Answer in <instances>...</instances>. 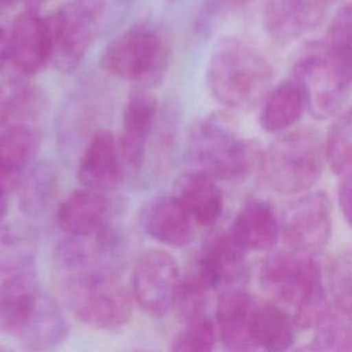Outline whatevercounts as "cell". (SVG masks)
<instances>
[{
  "label": "cell",
  "instance_id": "6da1fadb",
  "mask_svg": "<svg viewBox=\"0 0 352 352\" xmlns=\"http://www.w3.org/2000/svg\"><path fill=\"white\" fill-rule=\"evenodd\" d=\"M260 285L292 316L298 330L314 329L331 307L314 256L296 252L268 254L258 271Z\"/></svg>",
  "mask_w": 352,
  "mask_h": 352
},
{
  "label": "cell",
  "instance_id": "7a4b0ae2",
  "mask_svg": "<svg viewBox=\"0 0 352 352\" xmlns=\"http://www.w3.org/2000/svg\"><path fill=\"white\" fill-rule=\"evenodd\" d=\"M274 69L256 47L238 37L216 43L206 66V85L224 107L248 111L270 91Z\"/></svg>",
  "mask_w": 352,
  "mask_h": 352
},
{
  "label": "cell",
  "instance_id": "3957f363",
  "mask_svg": "<svg viewBox=\"0 0 352 352\" xmlns=\"http://www.w3.org/2000/svg\"><path fill=\"white\" fill-rule=\"evenodd\" d=\"M326 162L324 143L311 128L282 132L261 155L265 183L285 195L301 194L314 187Z\"/></svg>",
  "mask_w": 352,
  "mask_h": 352
},
{
  "label": "cell",
  "instance_id": "277c9868",
  "mask_svg": "<svg viewBox=\"0 0 352 352\" xmlns=\"http://www.w3.org/2000/svg\"><path fill=\"white\" fill-rule=\"evenodd\" d=\"M65 305L82 323L96 329H118L132 316V296L117 275L73 272L55 275Z\"/></svg>",
  "mask_w": 352,
  "mask_h": 352
},
{
  "label": "cell",
  "instance_id": "5b68a950",
  "mask_svg": "<svg viewBox=\"0 0 352 352\" xmlns=\"http://www.w3.org/2000/svg\"><path fill=\"white\" fill-rule=\"evenodd\" d=\"M188 147L198 169L216 180L243 179L253 165L250 144L226 116L210 114L199 120L190 133Z\"/></svg>",
  "mask_w": 352,
  "mask_h": 352
},
{
  "label": "cell",
  "instance_id": "8992f818",
  "mask_svg": "<svg viewBox=\"0 0 352 352\" xmlns=\"http://www.w3.org/2000/svg\"><path fill=\"white\" fill-rule=\"evenodd\" d=\"M290 77L302 89L307 111L316 120L337 116L352 89V81L324 41L309 43L300 51Z\"/></svg>",
  "mask_w": 352,
  "mask_h": 352
},
{
  "label": "cell",
  "instance_id": "52a82bcc",
  "mask_svg": "<svg viewBox=\"0 0 352 352\" xmlns=\"http://www.w3.org/2000/svg\"><path fill=\"white\" fill-rule=\"evenodd\" d=\"M168 50L150 26H133L116 37L100 56L102 67L121 80L144 81L165 66Z\"/></svg>",
  "mask_w": 352,
  "mask_h": 352
},
{
  "label": "cell",
  "instance_id": "ba28073f",
  "mask_svg": "<svg viewBox=\"0 0 352 352\" xmlns=\"http://www.w3.org/2000/svg\"><path fill=\"white\" fill-rule=\"evenodd\" d=\"M282 236L292 252L314 256L333 234V209L323 191H312L289 205L280 219Z\"/></svg>",
  "mask_w": 352,
  "mask_h": 352
},
{
  "label": "cell",
  "instance_id": "9c48e42d",
  "mask_svg": "<svg viewBox=\"0 0 352 352\" xmlns=\"http://www.w3.org/2000/svg\"><path fill=\"white\" fill-rule=\"evenodd\" d=\"M180 280L176 258L165 250L148 249L133 265L132 296L147 314L164 316L175 307Z\"/></svg>",
  "mask_w": 352,
  "mask_h": 352
},
{
  "label": "cell",
  "instance_id": "30bf717a",
  "mask_svg": "<svg viewBox=\"0 0 352 352\" xmlns=\"http://www.w3.org/2000/svg\"><path fill=\"white\" fill-rule=\"evenodd\" d=\"M51 60L58 70L70 73L82 62L94 32V16L81 3L59 7L45 18Z\"/></svg>",
  "mask_w": 352,
  "mask_h": 352
},
{
  "label": "cell",
  "instance_id": "8fae6325",
  "mask_svg": "<svg viewBox=\"0 0 352 352\" xmlns=\"http://www.w3.org/2000/svg\"><path fill=\"white\" fill-rule=\"evenodd\" d=\"M245 254L230 232H216L202 245L194 275L208 290L241 287L249 274Z\"/></svg>",
  "mask_w": 352,
  "mask_h": 352
},
{
  "label": "cell",
  "instance_id": "7c38bea8",
  "mask_svg": "<svg viewBox=\"0 0 352 352\" xmlns=\"http://www.w3.org/2000/svg\"><path fill=\"white\" fill-rule=\"evenodd\" d=\"M51 60L50 34L45 18L34 10L16 16L8 36V63L22 76L41 72Z\"/></svg>",
  "mask_w": 352,
  "mask_h": 352
},
{
  "label": "cell",
  "instance_id": "4fadbf2b",
  "mask_svg": "<svg viewBox=\"0 0 352 352\" xmlns=\"http://www.w3.org/2000/svg\"><path fill=\"white\" fill-rule=\"evenodd\" d=\"M329 0H265L264 28L270 38L287 45L316 29Z\"/></svg>",
  "mask_w": 352,
  "mask_h": 352
},
{
  "label": "cell",
  "instance_id": "5bb4252c",
  "mask_svg": "<svg viewBox=\"0 0 352 352\" xmlns=\"http://www.w3.org/2000/svg\"><path fill=\"white\" fill-rule=\"evenodd\" d=\"M157 111V99L146 91L133 92L126 102L118 147L124 168L133 175L143 166Z\"/></svg>",
  "mask_w": 352,
  "mask_h": 352
},
{
  "label": "cell",
  "instance_id": "9a60e30c",
  "mask_svg": "<svg viewBox=\"0 0 352 352\" xmlns=\"http://www.w3.org/2000/svg\"><path fill=\"white\" fill-rule=\"evenodd\" d=\"M257 301L242 287L220 292L216 304V329L220 341L230 351L253 348V320Z\"/></svg>",
  "mask_w": 352,
  "mask_h": 352
},
{
  "label": "cell",
  "instance_id": "2e32d148",
  "mask_svg": "<svg viewBox=\"0 0 352 352\" xmlns=\"http://www.w3.org/2000/svg\"><path fill=\"white\" fill-rule=\"evenodd\" d=\"M120 147L109 131L98 132L84 148L77 164V179L81 186L98 191L116 188L124 176Z\"/></svg>",
  "mask_w": 352,
  "mask_h": 352
},
{
  "label": "cell",
  "instance_id": "e0dca14e",
  "mask_svg": "<svg viewBox=\"0 0 352 352\" xmlns=\"http://www.w3.org/2000/svg\"><path fill=\"white\" fill-rule=\"evenodd\" d=\"M230 234L245 252H267L282 235L280 219L270 201L250 198L236 212Z\"/></svg>",
  "mask_w": 352,
  "mask_h": 352
},
{
  "label": "cell",
  "instance_id": "ac0fdd59",
  "mask_svg": "<svg viewBox=\"0 0 352 352\" xmlns=\"http://www.w3.org/2000/svg\"><path fill=\"white\" fill-rule=\"evenodd\" d=\"M139 217L144 232L162 245L184 248L194 238V220L173 195L151 199Z\"/></svg>",
  "mask_w": 352,
  "mask_h": 352
},
{
  "label": "cell",
  "instance_id": "d6986e66",
  "mask_svg": "<svg viewBox=\"0 0 352 352\" xmlns=\"http://www.w3.org/2000/svg\"><path fill=\"white\" fill-rule=\"evenodd\" d=\"M173 197L194 223L202 227L214 226L223 213L224 199L216 179L199 169L177 176L173 183Z\"/></svg>",
  "mask_w": 352,
  "mask_h": 352
},
{
  "label": "cell",
  "instance_id": "ffe728a7",
  "mask_svg": "<svg viewBox=\"0 0 352 352\" xmlns=\"http://www.w3.org/2000/svg\"><path fill=\"white\" fill-rule=\"evenodd\" d=\"M109 198L103 191L82 187L70 192L56 210V223L69 235H89L107 224Z\"/></svg>",
  "mask_w": 352,
  "mask_h": 352
},
{
  "label": "cell",
  "instance_id": "44dd1931",
  "mask_svg": "<svg viewBox=\"0 0 352 352\" xmlns=\"http://www.w3.org/2000/svg\"><path fill=\"white\" fill-rule=\"evenodd\" d=\"M40 147L37 126H18L0 132V190L10 194L21 186Z\"/></svg>",
  "mask_w": 352,
  "mask_h": 352
},
{
  "label": "cell",
  "instance_id": "7402d4cb",
  "mask_svg": "<svg viewBox=\"0 0 352 352\" xmlns=\"http://www.w3.org/2000/svg\"><path fill=\"white\" fill-rule=\"evenodd\" d=\"M67 334L69 324L59 304L43 292L14 337L30 349H50L62 344Z\"/></svg>",
  "mask_w": 352,
  "mask_h": 352
},
{
  "label": "cell",
  "instance_id": "603a6c76",
  "mask_svg": "<svg viewBox=\"0 0 352 352\" xmlns=\"http://www.w3.org/2000/svg\"><path fill=\"white\" fill-rule=\"evenodd\" d=\"M45 111V98L23 80L0 81V132L18 126H37Z\"/></svg>",
  "mask_w": 352,
  "mask_h": 352
},
{
  "label": "cell",
  "instance_id": "cb8c5ba5",
  "mask_svg": "<svg viewBox=\"0 0 352 352\" xmlns=\"http://www.w3.org/2000/svg\"><path fill=\"white\" fill-rule=\"evenodd\" d=\"M260 106V126L268 133L292 129L307 111L302 89L292 77L270 88Z\"/></svg>",
  "mask_w": 352,
  "mask_h": 352
},
{
  "label": "cell",
  "instance_id": "d4e9b609",
  "mask_svg": "<svg viewBox=\"0 0 352 352\" xmlns=\"http://www.w3.org/2000/svg\"><path fill=\"white\" fill-rule=\"evenodd\" d=\"M41 293L36 274L29 268L4 278L0 285V329L14 336Z\"/></svg>",
  "mask_w": 352,
  "mask_h": 352
},
{
  "label": "cell",
  "instance_id": "484cf974",
  "mask_svg": "<svg viewBox=\"0 0 352 352\" xmlns=\"http://www.w3.org/2000/svg\"><path fill=\"white\" fill-rule=\"evenodd\" d=\"M298 331L292 316L280 305L271 301H257L253 320V348L265 351H286L296 341Z\"/></svg>",
  "mask_w": 352,
  "mask_h": 352
},
{
  "label": "cell",
  "instance_id": "4316f807",
  "mask_svg": "<svg viewBox=\"0 0 352 352\" xmlns=\"http://www.w3.org/2000/svg\"><path fill=\"white\" fill-rule=\"evenodd\" d=\"M36 250V238L26 226L19 223L0 226V278L29 268Z\"/></svg>",
  "mask_w": 352,
  "mask_h": 352
},
{
  "label": "cell",
  "instance_id": "83f0119b",
  "mask_svg": "<svg viewBox=\"0 0 352 352\" xmlns=\"http://www.w3.org/2000/svg\"><path fill=\"white\" fill-rule=\"evenodd\" d=\"M324 157L336 175L352 172V107L337 113L324 140Z\"/></svg>",
  "mask_w": 352,
  "mask_h": 352
},
{
  "label": "cell",
  "instance_id": "f1b7e54d",
  "mask_svg": "<svg viewBox=\"0 0 352 352\" xmlns=\"http://www.w3.org/2000/svg\"><path fill=\"white\" fill-rule=\"evenodd\" d=\"M311 349L349 351L352 349V319L336 305L315 324Z\"/></svg>",
  "mask_w": 352,
  "mask_h": 352
},
{
  "label": "cell",
  "instance_id": "f546056e",
  "mask_svg": "<svg viewBox=\"0 0 352 352\" xmlns=\"http://www.w3.org/2000/svg\"><path fill=\"white\" fill-rule=\"evenodd\" d=\"M21 184V206L29 216L43 213L52 202L56 192L55 173L47 165L37 166L28 172Z\"/></svg>",
  "mask_w": 352,
  "mask_h": 352
},
{
  "label": "cell",
  "instance_id": "4dcf8cb0",
  "mask_svg": "<svg viewBox=\"0 0 352 352\" xmlns=\"http://www.w3.org/2000/svg\"><path fill=\"white\" fill-rule=\"evenodd\" d=\"M216 323L205 314L186 320L184 329L175 337L172 351L206 352L212 351L217 341Z\"/></svg>",
  "mask_w": 352,
  "mask_h": 352
},
{
  "label": "cell",
  "instance_id": "1f68e13d",
  "mask_svg": "<svg viewBox=\"0 0 352 352\" xmlns=\"http://www.w3.org/2000/svg\"><path fill=\"white\" fill-rule=\"evenodd\" d=\"M330 285L334 305L352 319V252L340 256L333 263Z\"/></svg>",
  "mask_w": 352,
  "mask_h": 352
},
{
  "label": "cell",
  "instance_id": "d6a6232c",
  "mask_svg": "<svg viewBox=\"0 0 352 352\" xmlns=\"http://www.w3.org/2000/svg\"><path fill=\"white\" fill-rule=\"evenodd\" d=\"M208 292L209 290L194 274L182 278L175 307H177L179 314L183 316L184 320L205 315Z\"/></svg>",
  "mask_w": 352,
  "mask_h": 352
},
{
  "label": "cell",
  "instance_id": "836d02e7",
  "mask_svg": "<svg viewBox=\"0 0 352 352\" xmlns=\"http://www.w3.org/2000/svg\"><path fill=\"white\" fill-rule=\"evenodd\" d=\"M326 41L352 54V1L344 4L334 14L327 29Z\"/></svg>",
  "mask_w": 352,
  "mask_h": 352
},
{
  "label": "cell",
  "instance_id": "e575fe53",
  "mask_svg": "<svg viewBox=\"0 0 352 352\" xmlns=\"http://www.w3.org/2000/svg\"><path fill=\"white\" fill-rule=\"evenodd\" d=\"M253 0H205L198 16V26L202 30L212 26L224 15L250 4Z\"/></svg>",
  "mask_w": 352,
  "mask_h": 352
},
{
  "label": "cell",
  "instance_id": "d590c367",
  "mask_svg": "<svg viewBox=\"0 0 352 352\" xmlns=\"http://www.w3.org/2000/svg\"><path fill=\"white\" fill-rule=\"evenodd\" d=\"M337 198L341 213L348 226L352 228V172L342 176L338 186Z\"/></svg>",
  "mask_w": 352,
  "mask_h": 352
},
{
  "label": "cell",
  "instance_id": "8d00e7d4",
  "mask_svg": "<svg viewBox=\"0 0 352 352\" xmlns=\"http://www.w3.org/2000/svg\"><path fill=\"white\" fill-rule=\"evenodd\" d=\"M8 36L10 32L0 26V67L8 63Z\"/></svg>",
  "mask_w": 352,
  "mask_h": 352
},
{
  "label": "cell",
  "instance_id": "74e56055",
  "mask_svg": "<svg viewBox=\"0 0 352 352\" xmlns=\"http://www.w3.org/2000/svg\"><path fill=\"white\" fill-rule=\"evenodd\" d=\"M8 195L7 192L0 190V220L6 216L7 213V208H8Z\"/></svg>",
  "mask_w": 352,
  "mask_h": 352
},
{
  "label": "cell",
  "instance_id": "f35d334b",
  "mask_svg": "<svg viewBox=\"0 0 352 352\" xmlns=\"http://www.w3.org/2000/svg\"><path fill=\"white\" fill-rule=\"evenodd\" d=\"M44 0H18V3H23L29 10H34L37 6H40Z\"/></svg>",
  "mask_w": 352,
  "mask_h": 352
},
{
  "label": "cell",
  "instance_id": "ab89813d",
  "mask_svg": "<svg viewBox=\"0 0 352 352\" xmlns=\"http://www.w3.org/2000/svg\"><path fill=\"white\" fill-rule=\"evenodd\" d=\"M329 1H340V0H329Z\"/></svg>",
  "mask_w": 352,
  "mask_h": 352
}]
</instances>
